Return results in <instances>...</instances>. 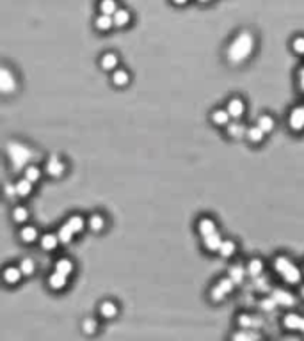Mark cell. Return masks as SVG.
<instances>
[{
    "mask_svg": "<svg viewBox=\"0 0 304 341\" xmlns=\"http://www.w3.org/2000/svg\"><path fill=\"white\" fill-rule=\"evenodd\" d=\"M253 47H254V39L251 36V32H240L232 43H230V47L226 50V55H228V61L233 62V64H238V62L246 61L251 52H253Z\"/></svg>",
    "mask_w": 304,
    "mask_h": 341,
    "instance_id": "1",
    "label": "cell"
},
{
    "mask_svg": "<svg viewBox=\"0 0 304 341\" xmlns=\"http://www.w3.org/2000/svg\"><path fill=\"white\" fill-rule=\"evenodd\" d=\"M7 153H9L11 164H13V167L16 170L23 169L27 166V162L32 158V151L27 146L20 144V142H15V140L7 146Z\"/></svg>",
    "mask_w": 304,
    "mask_h": 341,
    "instance_id": "2",
    "label": "cell"
},
{
    "mask_svg": "<svg viewBox=\"0 0 304 341\" xmlns=\"http://www.w3.org/2000/svg\"><path fill=\"white\" fill-rule=\"evenodd\" d=\"M274 267H276V270H278V274L283 277L286 283L290 284H295L301 281V270L295 267L292 261H290L288 258H285V256H279V258H276V261H274Z\"/></svg>",
    "mask_w": 304,
    "mask_h": 341,
    "instance_id": "3",
    "label": "cell"
},
{
    "mask_svg": "<svg viewBox=\"0 0 304 341\" xmlns=\"http://www.w3.org/2000/svg\"><path fill=\"white\" fill-rule=\"evenodd\" d=\"M235 284L237 283H235L232 277H222V279L212 288V291H210L212 300H214V302H221L228 293H232L233 288H235Z\"/></svg>",
    "mask_w": 304,
    "mask_h": 341,
    "instance_id": "4",
    "label": "cell"
},
{
    "mask_svg": "<svg viewBox=\"0 0 304 341\" xmlns=\"http://www.w3.org/2000/svg\"><path fill=\"white\" fill-rule=\"evenodd\" d=\"M16 89V78L13 77V73L7 69V68H2L0 69V91L5 94L13 93Z\"/></svg>",
    "mask_w": 304,
    "mask_h": 341,
    "instance_id": "5",
    "label": "cell"
},
{
    "mask_svg": "<svg viewBox=\"0 0 304 341\" xmlns=\"http://www.w3.org/2000/svg\"><path fill=\"white\" fill-rule=\"evenodd\" d=\"M290 128L294 130V132H301L304 128V107H295L292 109L290 112Z\"/></svg>",
    "mask_w": 304,
    "mask_h": 341,
    "instance_id": "6",
    "label": "cell"
},
{
    "mask_svg": "<svg viewBox=\"0 0 304 341\" xmlns=\"http://www.w3.org/2000/svg\"><path fill=\"white\" fill-rule=\"evenodd\" d=\"M283 325L288 329V331H303L304 332V318L299 315H294L290 313L283 318Z\"/></svg>",
    "mask_w": 304,
    "mask_h": 341,
    "instance_id": "7",
    "label": "cell"
},
{
    "mask_svg": "<svg viewBox=\"0 0 304 341\" xmlns=\"http://www.w3.org/2000/svg\"><path fill=\"white\" fill-rule=\"evenodd\" d=\"M272 297H274V300H276L279 306H286V307H290V306L295 304L294 295L288 293V291H285V290H274Z\"/></svg>",
    "mask_w": 304,
    "mask_h": 341,
    "instance_id": "8",
    "label": "cell"
},
{
    "mask_svg": "<svg viewBox=\"0 0 304 341\" xmlns=\"http://www.w3.org/2000/svg\"><path fill=\"white\" fill-rule=\"evenodd\" d=\"M228 112H230L232 118L237 119L246 112V105H244V102L240 98H233V100H230V103H228Z\"/></svg>",
    "mask_w": 304,
    "mask_h": 341,
    "instance_id": "9",
    "label": "cell"
},
{
    "mask_svg": "<svg viewBox=\"0 0 304 341\" xmlns=\"http://www.w3.org/2000/svg\"><path fill=\"white\" fill-rule=\"evenodd\" d=\"M47 172L50 176H54V178H59V176H62V172H64V164H62L57 156H52L47 164Z\"/></svg>",
    "mask_w": 304,
    "mask_h": 341,
    "instance_id": "10",
    "label": "cell"
},
{
    "mask_svg": "<svg viewBox=\"0 0 304 341\" xmlns=\"http://www.w3.org/2000/svg\"><path fill=\"white\" fill-rule=\"evenodd\" d=\"M203 243H205V247L208 249V251H219L222 245V238L219 233H212V235H208V237H203Z\"/></svg>",
    "mask_w": 304,
    "mask_h": 341,
    "instance_id": "11",
    "label": "cell"
},
{
    "mask_svg": "<svg viewBox=\"0 0 304 341\" xmlns=\"http://www.w3.org/2000/svg\"><path fill=\"white\" fill-rule=\"evenodd\" d=\"M197 231H199L201 237H208V235H212V233L217 231L215 222H214L212 219H201V221L197 222Z\"/></svg>",
    "mask_w": 304,
    "mask_h": 341,
    "instance_id": "12",
    "label": "cell"
},
{
    "mask_svg": "<svg viewBox=\"0 0 304 341\" xmlns=\"http://www.w3.org/2000/svg\"><path fill=\"white\" fill-rule=\"evenodd\" d=\"M66 277L68 275L61 274V272H54V274L50 275V279H48V284H50L52 290H62L64 286H66Z\"/></svg>",
    "mask_w": 304,
    "mask_h": 341,
    "instance_id": "13",
    "label": "cell"
},
{
    "mask_svg": "<svg viewBox=\"0 0 304 341\" xmlns=\"http://www.w3.org/2000/svg\"><path fill=\"white\" fill-rule=\"evenodd\" d=\"M21 269H16V267H7V269L4 270V279L7 281L9 284H16L18 281H20L21 277Z\"/></svg>",
    "mask_w": 304,
    "mask_h": 341,
    "instance_id": "14",
    "label": "cell"
},
{
    "mask_svg": "<svg viewBox=\"0 0 304 341\" xmlns=\"http://www.w3.org/2000/svg\"><path fill=\"white\" fill-rule=\"evenodd\" d=\"M61 242L59 240V237H55V235H52V233H48V235H43L41 238V249H45V251H54V249L57 247V243Z\"/></svg>",
    "mask_w": 304,
    "mask_h": 341,
    "instance_id": "15",
    "label": "cell"
},
{
    "mask_svg": "<svg viewBox=\"0 0 304 341\" xmlns=\"http://www.w3.org/2000/svg\"><path fill=\"white\" fill-rule=\"evenodd\" d=\"M20 238L23 240V242H27V243L34 242V240L37 238V229H36L34 226H25V227H21Z\"/></svg>",
    "mask_w": 304,
    "mask_h": 341,
    "instance_id": "16",
    "label": "cell"
},
{
    "mask_svg": "<svg viewBox=\"0 0 304 341\" xmlns=\"http://www.w3.org/2000/svg\"><path fill=\"white\" fill-rule=\"evenodd\" d=\"M16 192H18V196L27 197V196H29V194L32 192V181H31V180H27V178L20 180L18 183H16Z\"/></svg>",
    "mask_w": 304,
    "mask_h": 341,
    "instance_id": "17",
    "label": "cell"
},
{
    "mask_svg": "<svg viewBox=\"0 0 304 341\" xmlns=\"http://www.w3.org/2000/svg\"><path fill=\"white\" fill-rule=\"evenodd\" d=\"M228 135L230 137H233V139H240V137H244L246 135V126L240 123H232L228 124Z\"/></svg>",
    "mask_w": 304,
    "mask_h": 341,
    "instance_id": "18",
    "label": "cell"
},
{
    "mask_svg": "<svg viewBox=\"0 0 304 341\" xmlns=\"http://www.w3.org/2000/svg\"><path fill=\"white\" fill-rule=\"evenodd\" d=\"M73 235H75L73 227L66 222L64 226L61 227V229H59V235H57V237H59V240H61L62 243H70L73 240Z\"/></svg>",
    "mask_w": 304,
    "mask_h": 341,
    "instance_id": "19",
    "label": "cell"
},
{
    "mask_svg": "<svg viewBox=\"0 0 304 341\" xmlns=\"http://www.w3.org/2000/svg\"><path fill=\"white\" fill-rule=\"evenodd\" d=\"M112 18H114V25L123 27L130 21V13L126 9H118L116 13H114Z\"/></svg>",
    "mask_w": 304,
    "mask_h": 341,
    "instance_id": "20",
    "label": "cell"
},
{
    "mask_svg": "<svg viewBox=\"0 0 304 341\" xmlns=\"http://www.w3.org/2000/svg\"><path fill=\"white\" fill-rule=\"evenodd\" d=\"M100 313H102L103 318H114V316L118 315V307L114 302H103L100 306Z\"/></svg>",
    "mask_w": 304,
    "mask_h": 341,
    "instance_id": "21",
    "label": "cell"
},
{
    "mask_svg": "<svg viewBox=\"0 0 304 341\" xmlns=\"http://www.w3.org/2000/svg\"><path fill=\"white\" fill-rule=\"evenodd\" d=\"M230 118H232V116H230L228 109H219L212 114V121H214L215 124H228Z\"/></svg>",
    "mask_w": 304,
    "mask_h": 341,
    "instance_id": "22",
    "label": "cell"
},
{
    "mask_svg": "<svg viewBox=\"0 0 304 341\" xmlns=\"http://www.w3.org/2000/svg\"><path fill=\"white\" fill-rule=\"evenodd\" d=\"M55 270H57V272H61V274H64V275H72L73 263L70 261V259L62 258V259H59V261L55 263Z\"/></svg>",
    "mask_w": 304,
    "mask_h": 341,
    "instance_id": "23",
    "label": "cell"
},
{
    "mask_svg": "<svg viewBox=\"0 0 304 341\" xmlns=\"http://www.w3.org/2000/svg\"><path fill=\"white\" fill-rule=\"evenodd\" d=\"M114 23V18L110 15H100L98 18H96V27H98L100 31H108L110 27H112Z\"/></svg>",
    "mask_w": 304,
    "mask_h": 341,
    "instance_id": "24",
    "label": "cell"
},
{
    "mask_svg": "<svg viewBox=\"0 0 304 341\" xmlns=\"http://www.w3.org/2000/svg\"><path fill=\"white\" fill-rule=\"evenodd\" d=\"M100 11L103 15H114L118 11V2L116 0H102L100 2Z\"/></svg>",
    "mask_w": 304,
    "mask_h": 341,
    "instance_id": "25",
    "label": "cell"
},
{
    "mask_svg": "<svg viewBox=\"0 0 304 341\" xmlns=\"http://www.w3.org/2000/svg\"><path fill=\"white\" fill-rule=\"evenodd\" d=\"M235 249H237L235 242H232V240H222V245H221V249H219V253H221V256H224V258H230V256H233Z\"/></svg>",
    "mask_w": 304,
    "mask_h": 341,
    "instance_id": "26",
    "label": "cell"
},
{
    "mask_svg": "<svg viewBox=\"0 0 304 341\" xmlns=\"http://www.w3.org/2000/svg\"><path fill=\"white\" fill-rule=\"evenodd\" d=\"M248 272L253 275V277L262 275V272H263V261H262V259H251V261H249V267H248Z\"/></svg>",
    "mask_w": 304,
    "mask_h": 341,
    "instance_id": "27",
    "label": "cell"
},
{
    "mask_svg": "<svg viewBox=\"0 0 304 341\" xmlns=\"http://www.w3.org/2000/svg\"><path fill=\"white\" fill-rule=\"evenodd\" d=\"M118 66V55L116 53H105L102 57V68L105 69H114V68Z\"/></svg>",
    "mask_w": 304,
    "mask_h": 341,
    "instance_id": "28",
    "label": "cell"
},
{
    "mask_svg": "<svg viewBox=\"0 0 304 341\" xmlns=\"http://www.w3.org/2000/svg\"><path fill=\"white\" fill-rule=\"evenodd\" d=\"M128 80H130V77L125 69H116V71L112 73V82L116 84V85H125V84H128Z\"/></svg>",
    "mask_w": 304,
    "mask_h": 341,
    "instance_id": "29",
    "label": "cell"
},
{
    "mask_svg": "<svg viewBox=\"0 0 304 341\" xmlns=\"http://www.w3.org/2000/svg\"><path fill=\"white\" fill-rule=\"evenodd\" d=\"M258 126H260L265 134H268V132L274 130V119L270 118V116H262V118L258 119Z\"/></svg>",
    "mask_w": 304,
    "mask_h": 341,
    "instance_id": "30",
    "label": "cell"
},
{
    "mask_svg": "<svg viewBox=\"0 0 304 341\" xmlns=\"http://www.w3.org/2000/svg\"><path fill=\"white\" fill-rule=\"evenodd\" d=\"M244 275H246V270H244L240 265H233L232 269H230V277H232L235 283H242Z\"/></svg>",
    "mask_w": 304,
    "mask_h": 341,
    "instance_id": "31",
    "label": "cell"
},
{
    "mask_svg": "<svg viewBox=\"0 0 304 341\" xmlns=\"http://www.w3.org/2000/svg\"><path fill=\"white\" fill-rule=\"evenodd\" d=\"M263 135H265V132H263L260 126H253V128L248 130V137L251 142H262Z\"/></svg>",
    "mask_w": 304,
    "mask_h": 341,
    "instance_id": "32",
    "label": "cell"
},
{
    "mask_svg": "<svg viewBox=\"0 0 304 341\" xmlns=\"http://www.w3.org/2000/svg\"><path fill=\"white\" fill-rule=\"evenodd\" d=\"M233 340L235 341H254V340H260V334L256 332H237V334H233Z\"/></svg>",
    "mask_w": 304,
    "mask_h": 341,
    "instance_id": "33",
    "label": "cell"
},
{
    "mask_svg": "<svg viewBox=\"0 0 304 341\" xmlns=\"http://www.w3.org/2000/svg\"><path fill=\"white\" fill-rule=\"evenodd\" d=\"M68 224L73 227V231L75 233H80L84 229V219L80 215H73V217L68 219Z\"/></svg>",
    "mask_w": 304,
    "mask_h": 341,
    "instance_id": "34",
    "label": "cell"
},
{
    "mask_svg": "<svg viewBox=\"0 0 304 341\" xmlns=\"http://www.w3.org/2000/svg\"><path fill=\"white\" fill-rule=\"evenodd\" d=\"M13 219H15L16 222H25L27 219H29V212H27V208L23 206H18L13 210Z\"/></svg>",
    "mask_w": 304,
    "mask_h": 341,
    "instance_id": "35",
    "label": "cell"
},
{
    "mask_svg": "<svg viewBox=\"0 0 304 341\" xmlns=\"http://www.w3.org/2000/svg\"><path fill=\"white\" fill-rule=\"evenodd\" d=\"M103 226H105V221H103L102 215H93V217L89 219V227L93 231H102Z\"/></svg>",
    "mask_w": 304,
    "mask_h": 341,
    "instance_id": "36",
    "label": "cell"
},
{
    "mask_svg": "<svg viewBox=\"0 0 304 341\" xmlns=\"http://www.w3.org/2000/svg\"><path fill=\"white\" fill-rule=\"evenodd\" d=\"M39 176H41V170L37 169L36 166H29V167H25V178H27V180H31L32 183H34V181L39 180Z\"/></svg>",
    "mask_w": 304,
    "mask_h": 341,
    "instance_id": "37",
    "label": "cell"
},
{
    "mask_svg": "<svg viewBox=\"0 0 304 341\" xmlns=\"http://www.w3.org/2000/svg\"><path fill=\"white\" fill-rule=\"evenodd\" d=\"M20 269H21V272H23V275H32L34 270H36V265H34L32 259H23L20 263Z\"/></svg>",
    "mask_w": 304,
    "mask_h": 341,
    "instance_id": "38",
    "label": "cell"
},
{
    "mask_svg": "<svg viewBox=\"0 0 304 341\" xmlns=\"http://www.w3.org/2000/svg\"><path fill=\"white\" fill-rule=\"evenodd\" d=\"M82 329L86 334H94L96 332V322L91 320V318H88V320L82 322Z\"/></svg>",
    "mask_w": 304,
    "mask_h": 341,
    "instance_id": "39",
    "label": "cell"
},
{
    "mask_svg": "<svg viewBox=\"0 0 304 341\" xmlns=\"http://www.w3.org/2000/svg\"><path fill=\"white\" fill-rule=\"evenodd\" d=\"M238 325L244 327V329H251V325H253V316L240 315L238 316Z\"/></svg>",
    "mask_w": 304,
    "mask_h": 341,
    "instance_id": "40",
    "label": "cell"
},
{
    "mask_svg": "<svg viewBox=\"0 0 304 341\" xmlns=\"http://www.w3.org/2000/svg\"><path fill=\"white\" fill-rule=\"evenodd\" d=\"M292 48H294L295 53H304V37H295L294 43H292Z\"/></svg>",
    "mask_w": 304,
    "mask_h": 341,
    "instance_id": "41",
    "label": "cell"
},
{
    "mask_svg": "<svg viewBox=\"0 0 304 341\" xmlns=\"http://www.w3.org/2000/svg\"><path fill=\"white\" fill-rule=\"evenodd\" d=\"M278 306V302L274 300V297H268V299H263V302H262V307L265 311H274V307Z\"/></svg>",
    "mask_w": 304,
    "mask_h": 341,
    "instance_id": "42",
    "label": "cell"
},
{
    "mask_svg": "<svg viewBox=\"0 0 304 341\" xmlns=\"http://www.w3.org/2000/svg\"><path fill=\"white\" fill-rule=\"evenodd\" d=\"M5 194H7V196H15V194H18V192H16V187L7 183V185H5Z\"/></svg>",
    "mask_w": 304,
    "mask_h": 341,
    "instance_id": "43",
    "label": "cell"
},
{
    "mask_svg": "<svg viewBox=\"0 0 304 341\" xmlns=\"http://www.w3.org/2000/svg\"><path fill=\"white\" fill-rule=\"evenodd\" d=\"M299 84H301V89L304 91V68L299 71Z\"/></svg>",
    "mask_w": 304,
    "mask_h": 341,
    "instance_id": "44",
    "label": "cell"
},
{
    "mask_svg": "<svg viewBox=\"0 0 304 341\" xmlns=\"http://www.w3.org/2000/svg\"><path fill=\"white\" fill-rule=\"evenodd\" d=\"M260 325H262V320H260V318H253V325H251V329H258Z\"/></svg>",
    "mask_w": 304,
    "mask_h": 341,
    "instance_id": "45",
    "label": "cell"
},
{
    "mask_svg": "<svg viewBox=\"0 0 304 341\" xmlns=\"http://www.w3.org/2000/svg\"><path fill=\"white\" fill-rule=\"evenodd\" d=\"M175 4H178V5H183V4H187V0H173Z\"/></svg>",
    "mask_w": 304,
    "mask_h": 341,
    "instance_id": "46",
    "label": "cell"
},
{
    "mask_svg": "<svg viewBox=\"0 0 304 341\" xmlns=\"http://www.w3.org/2000/svg\"><path fill=\"white\" fill-rule=\"evenodd\" d=\"M199 2H203V4H206V2H210V0H199Z\"/></svg>",
    "mask_w": 304,
    "mask_h": 341,
    "instance_id": "47",
    "label": "cell"
},
{
    "mask_svg": "<svg viewBox=\"0 0 304 341\" xmlns=\"http://www.w3.org/2000/svg\"><path fill=\"white\" fill-rule=\"evenodd\" d=\"M301 293H303V297H304V288H303V290H301Z\"/></svg>",
    "mask_w": 304,
    "mask_h": 341,
    "instance_id": "48",
    "label": "cell"
}]
</instances>
